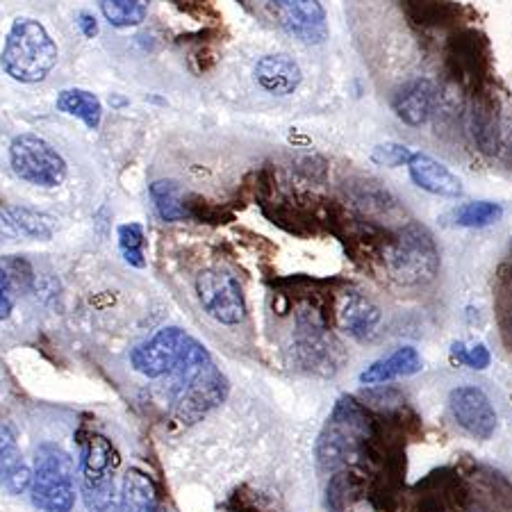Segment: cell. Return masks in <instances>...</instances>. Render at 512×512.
<instances>
[{"mask_svg":"<svg viewBox=\"0 0 512 512\" xmlns=\"http://www.w3.org/2000/svg\"><path fill=\"white\" fill-rule=\"evenodd\" d=\"M319 465L328 472L362 462H383V426L351 396L335 403L317 442Z\"/></svg>","mask_w":512,"mask_h":512,"instance_id":"obj_1","label":"cell"},{"mask_svg":"<svg viewBox=\"0 0 512 512\" xmlns=\"http://www.w3.org/2000/svg\"><path fill=\"white\" fill-rule=\"evenodd\" d=\"M173 415L180 424H194L228 396V381L214 367L208 349L194 337L178 367L171 371Z\"/></svg>","mask_w":512,"mask_h":512,"instance_id":"obj_2","label":"cell"},{"mask_svg":"<svg viewBox=\"0 0 512 512\" xmlns=\"http://www.w3.org/2000/svg\"><path fill=\"white\" fill-rule=\"evenodd\" d=\"M57 57H60V51L44 23L30 19V16H19L5 37L0 66L12 80L35 85L51 76Z\"/></svg>","mask_w":512,"mask_h":512,"instance_id":"obj_3","label":"cell"},{"mask_svg":"<svg viewBox=\"0 0 512 512\" xmlns=\"http://www.w3.org/2000/svg\"><path fill=\"white\" fill-rule=\"evenodd\" d=\"M385 267L401 285H428L440 274V251L431 230L408 224L385 246Z\"/></svg>","mask_w":512,"mask_h":512,"instance_id":"obj_4","label":"cell"},{"mask_svg":"<svg viewBox=\"0 0 512 512\" xmlns=\"http://www.w3.org/2000/svg\"><path fill=\"white\" fill-rule=\"evenodd\" d=\"M32 503L44 512H71L76 503V469L69 453L57 444H41L30 481Z\"/></svg>","mask_w":512,"mask_h":512,"instance_id":"obj_5","label":"cell"},{"mask_svg":"<svg viewBox=\"0 0 512 512\" xmlns=\"http://www.w3.org/2000/svg\"><path fill=\"white\" fill-rule=\"evenodd\" d=\"M10 164L21 180L46 189L60 187L69 173L57 148L48 144L44 137L30 135V132L14 137L10 146Z\"/></svg>","mask_w":512,"mask_h":512,"instance_id":"obj_6","label":"cell"},{"mask_svg":"<svg viewBox=\"0 0 512 512\" xmlns=\"http://www.w3.org/2000/svg\"><path fill=\"white\" fill-rule=\"evenodd\" d=\"M114 447L103 435H92L82 449L80 487L89 512H107L114 506Z\"/></svg>","mask_w":512,"mask_h":512,"instance_id":"obj_7","label":"cell"},{"mask_svg":"<svg viewBox=\"0 0 512 512\" xmlns=\"http://www.w3.org/2000/svg\"><path fill=\"white\" fill-rule=\"evenodd\" d=\"M196 294L203 310L224 326H237L246 319V299L239 280L221 269H208L196 278Z\"/></svg>","mask_w":512,"mask_h":512,"instance_id":"obj_8","label":"cell"},{"mask_svg":"<svg viewBox=\"0 0 512 512\" xmlns=\"http://www.w3.org/2000/svg\"><path fill=\"white\" fill-rule=\"evenodd\" d=\"M415 512H467L472 506V490L456 469L440 467L415 485Z\"/></svg>","mask_w":512,"mask_h":512,"instance_id":"obj_9","label":"cell"},{"mask_svg":"<svg viewBox=\"0 0 512 512\" xmlns=\"http://www.w3.org/2000/svg\"><path fill=\"white\" fill-rule=\"evenodd\" d=\"M267 12L287 35L303 44H321L328 37L326 10L319 0H269Z\"/></svg>","mask_w":512,"mask_h":512,"instance_id":"obj_10","label":"cell"},{"mask_svg":"<svg viewBox=\"0 0 512 512\" xmlns=\"http://www.w3.org/2000/svg\"><path fill=\"white\" fill-rule=\"evenodd\" d=\"M189 340H192V337H189L185 330H180L176 326L162 328L151 342L137 346V349L132 351V367L148 378L169 376L171 371L178 367V362L183 360Z\"/></svg>","mask_w":512,"mask_h":512,"instance_id":"obj_11","label":"cell"},{"mask_svg":"<svg viewBox=\"0 0 512 512\" xmlns=\"http://www.w3.org/2000/svg\"><path fill=\"white\" fill-rule=\"evenodd\" d=\"M449 73L462 87L478 89L483 87L487 71V44L481 32L462 28L453 32L447 48Z\"/></svg>","mask_w":512,"mask_h":512,"instance_id":"obj_12","label":"cell"},{"mask_svg":"<svg viewBox=\"0 0 512 512\" xmlns=\"http://www.w3.org/2000/svg\"><path fill=\"white\" fill-rule=\"evenodd\" d=\"M449 408L456 424L476 440H490L497 431V410L478 387H456L449 396Z\"/></svg>","mask_w":512,"mask_h":512,"instance_id":"obj_13","label":"cell"},{"mask_svg":"<svg viewBox=\"0 0 512 512\" xmlns=\"http://www.w3.org/2000/svg\"><path fill=\"white\" fill-rule=\"evenodd\" d=\"M469 126H472L474 142L478 151L487 155L499 151L501 142V117H499V103L492 89L483 85L474 89L472 107H469Z\"/></svg>","mask_w":512,"mask_h":512,"instance_id":"obj_14","label":"cell"},{"mask_svg":"<svg viewBox=\"0 0 512 512\" xmlns=\"http://www.w3.org/2000/svg\"><path fill=\"white\" fill-rule=\"evenodd\" d=\"M437 101H440V92H437L435 82L428 78H417L399 89V94L392 101V107L396 117L406 123V126L417 128L424 126L433 117Z\"/></svg>","mask_w":512,"mask_h":512,"instance_id":"obj_15","label":"cell"},{"mask_svg":"<svg viewBox=\"0 0 512 512\" xmlns=\"http://www.w3.org/2000/svg\"><path fill=\"white\" fill-rule=\"evenodd\" d=\"M408 169L412 183L428 194L447 198H458L462 194L460 178L449 167H444L442 162L431 158V155L415 153V158L408 164Z\"/></svg>","mask_w":512,"mask_h":512,"instance_id":"obj_16","label":"cell"},{"mask_svg":"<svg viewBox=\"0 0 512 512\" xmlns=\"http://www.w3.org/2000/svg\"><path fill=\"white\" fill-rule=\"evenodd\" d=\"M383 321V312L376 303H371L362 294H346L340 308V326L353 340L369 342L378 335V326Z\"/></svg>","mask_w":512,"mask_h":512,"instance_id":"obj_17","label":"cell"},{"mask_svg":"<svg viewBox=\"0 0 512 512\" xmlns=\"http://www.w3.org/2000/svg\"><path fill=\"white\" fill-rule=\"evenodd\" d=\"M255 80L264 92L274 96L292 94L301 85V66L287 55H264L255 64Z\"/></svg>","mask_w":512,"mask_h":512,"instance_id":"obj_18","label":"cell"},{"mask_svg":"<svg viewBox=\"0 0 512 512\" xmlns=\"http://www.w3.org/2000/svg\"><path fill=\"white\" fill-rule=\"evenodd\" d=\"M30 481L32 472L26 460H23L19 444H16L10 428L0 424V485L7 492L21 494L23 490H28Z\"/></svg>","mask_w":512,"mask_h":512,"instance_id":"obj_19","label":"cell"},{"mask_svg":"<svg viewBox=\"0 0 512 512\" xmlns=\"http://www.w3.org/2000/svg\"><path fill=\"white\" fill-rule=\"evenodd\" d=\"M419 371H421V358L417 349H412V346H401V349H396L392 355H387L383 360H376L374 365L362 371L360 383L381 385L401 376H415Z\"/></svg>","mask_w":512,"mask_h":512,"instance_id":"obj_20","label":"cell"},{"mask_svg":"<svg viewBox=\"0 0 512 512\" xmlns=\"http://www.w3.org/2000/svg\"><path fill=\"white\" fill-rule=\"evenodd\" d=\"M403 10L415 26L426 30L456 26L462 16V7L453 0H403Z\"/></svg>","mask_w":512,"mask_h":512,"instance_id":"obj_21","label":"cell"},{"mask_svg":"<svg viewBox=\"0 0 512 512\" xmlns=\"http://www.w3.org/2000/svg\"><path fill=\"white\" fill-rule=\"evenodd\" d=\"M119 512H158L155 483L139 469H130L123 478Z\"/></svg>","mask_w":512,"mask_h":512,"instance_id":"obj_22","label":"cell"},{"mask_svg":"<svg viewBox=\"0 0 512 512\" xmlns=\"http://www.w3.org/2000/svg\"><path fill=\"white\" fill-rule=\"evenodd\" d=\"M55 107L69 117H76L89 130H96L101 126L103 119V103L98 101V96L87 92V89H64V92L57 94Z\"/></svg>","mask_w":512,"mask_h":512,"instance_id":"obj_23","label":"cell"},{"mask_svg":"<svg viewBox=\"0 0 512 512\" xmlns=\"http://www.w3.org/2000/svg\"><path fill=\"white\" fill-rule=\"evenodd\" d=\"M362 494H367L365 478L355 472H337L328 483V508L333 512H344Z\"/></svg>","mask_w":512,"mask_h":512,"instance_id":"obj_24","label":"cell"},{"mask_svg":"<svg viewBox=\"0 0 512 512\" xmlns=\"http://www.w3.org/2000/svg\"><path fill=\"white\" fill-rule=\"evenodd\" d=\"M151 196L155 201V208L164 221H183L187 219V205L183 198V189H180L173 180H158L151 185Z\"/></svg>","mask_w":512,"mask_h":512,"instance_id":"obj_25","label":"cell"},{"mask_svg":"<svg viewBox=\"0 0 512 512\" xmlns=\"http://www.w3.org/2000/svg\"><path fill=\"white\" fill-rule=\"evenodd\" d=\"M151 0H101V12L114 28H132L146 19Z\"/></svg>","mask_w":512,"mask_h":512,"instance_id":"obj_26","label":"cell"},{"mask_svg":"<svg viewBox=\"0 0 512 512\" xmlns=\"http://www.w3.org/2000/svg\"><path fill=\"white\" fill-rule=\"evenodd\" d=\"M501 214H503V208L497 203L472 201L453 210V221H456V226H462V228H485V226L497 224Z\"/></svg>","mask_w":512,"mask_h":512,"instance_id":"obj_27","label":"cell"},{"mask_svg":"<svg viewBox=\"0 0 512 512\" xmlns=\"http://www.w3.org/2000/svg\"><path fill=\"white\" fill-rule=\"evenodd\" d=\"M14 221V226L19 228L21 235L32 239H51L53 237V217H48L44 212L30 210V208H10L7 212Z\"/></svg>","mask_w":512,"mask_h":512,"instance_id":"obj_28","label":"cell"},{"mask_svg":"<svg viewBox=\"0 0 512 512\" xmlns=\"http://www.w3.org/2000/svg\"><path fill=\"white\" fill-rule=\"evenodd\" d=\"M119 246L123 255H126V262L132 264V267L142 269L146 260H144V228L139 224H126L119 228Z\"/></svg>","mask_w":512,"mask_h":512,"instance_id":"obj_29","label":"cell"},{"mask_svg":"<svg viewBox=\"0 0 512 512\" xmlns=\"http://www.w3.org/2000/svg\"><path fill=\"white\" fill-rule=\"evenodd\" d=\"M412 158H415V153L403 144H381L374 148V153H371V160H374L378 167H401V164H410Z\"/></svg>","mask_w":512,"mask_h":512,"instance_id":"obj_30","label":"cell"},{"mask_svg":"<svg viewBox=\"0 0 512 512\" xmlns=\"http://www.w3.org/2000/svg\"><path fill=\"white\" fill-rule=\"evenodd\" d=\"M481 481L490 490L494 503H499L501 508H512V485L506 476L494 472V469H483Z\"/></svg>","mask_w":512,"mask_h":512,"instance_id":"obj_31","label":"cell"},{"mask_svg":"<svg viewBox=\"0 0 512 512\" xmlns=\"http://www.w3.org/2000/svg\"><path fill=\"white\" fill-rule=\"evenodd\" d=\"M451 355L456 358L458 362H462V365L472 367V369H485L490 367V351L485 349L483 344H476L472 346V349H467L465 344L462 342H456L451 346Z\"/></svg>","mask_w":512,"mask_h":512,"instance_id":"obj_32","label":"cell"},{"mask_svg":"<svg viewBox=\"0 0 512 512\" xmlns=\"http://www.w3.org/2000/svg\"><path fill=\"white\" fill-rule=\"evenodd\" d=\"M14 303H16V292H14L12 278L7 271L0 269V321L12 315Z\"/></svg>","mask_w":512,"mask_h":512,"instance_id":"obj_33","label":"cell"},{"mask_svg":"<svg viewBox=\"0 0 512 512\" xmlns=\"http://www.w3.org/2000/svg\"><path fill=\"white\" fill-rule=\"evenodd\" d=\"M19 237H21V233H19V228L14 226V221H12L10 214L0 212V244L16 242V239H19Z\"/></svg>","mask_w":512,"mask_h":512,"instance_id":"obj_34","label":"cell"},{"mask_svg":"<svg viewBox=\"0 0 512 512\" xmlns=\"http://www.w3.org/2000/svg\"><path fill=\"white\" fill-rule=\"evenodd\" d=\"M78 28L82 30V35H85L87 39H94L98 35V23L92 14L82 12L78 14Z\"/></svg>","mask_w":512,"mask_h":512,"instance_id":"obj_35","label":"cell"},{"mask_svg":"<svg viewBox=\"0 0 512 512\" xmlns=\"http://www.w3.org/2000/svg\"><path fill=\"white\" fill-rule=\"evenodd\" d=\"M467 512H501L494 506H490V503H481V501H472V506H469Z\"/></svg>","mask_w":512,"mask_h":512,"instance_id":"obj_36","label":"cell"},{"mask_svg":"<svg viewBox=\"0 0 512 512\" xmlns=\"http://www.w3.org/2000/svg\"><path fill=\"white\" fill-rule=\"evenodd\" d=\"M171 3H176V5H180V7H185V5H192L194 0H171Z\"/></svg>","mask_w":512,"mask_h":512,"instance_id":"obj_37","label":"cell"}]
</instances>
